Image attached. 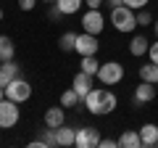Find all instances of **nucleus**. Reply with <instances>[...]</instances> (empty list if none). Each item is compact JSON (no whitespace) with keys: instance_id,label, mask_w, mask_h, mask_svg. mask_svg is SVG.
<instances>
[{"instance_id":"obj_28","label":"nucleus","mask_w":158,"mask_h":148,"mask_svg":"<svg viewBox=\"0 0 158 148\" xmlns=\"http://www.w3.org/2000/svg\"><path fill=\"white\" fill-rule=\"evenodd\" d=\"M118 146V140H113V137H100V148H113Z\"/></svg>"},{"instance_id":"obj_17","label":"nucleus","mask_w":158,"mask_h":148,"mask_svg":"<svg viewBox=\"0 0 158 148\" xmlns=\"http://www.w3.org/2000/svg\"><path fill=\"white\" fill-rule=\"evenodd\" d=\"M118 146H121V148H140V146H142L140 132H135V130L121 132V137H118Z\"/></svg>"},{"instance_id":"obj_5","label":"nucleus","mask_w":158,"mask_h":148,"mask_svg":"<svg viewBox=\"0 0 158 148\" xmlns=\"http://www.w3.org/2000/svg\"><path fill=\"white\" fill-rule=\"evenodd\" d=\"M19 124V103L11 101V98H3L0 101V127L8 130V127Z\"/></svg>"},{"instance_id":"obj_12","label":"nucleus","mask_w":158,"mask_h":148,"mask_svg":"<svg viewBox=\"0 0 158 148\" xmlns=\"http://www.w3.org/2000/svg\"><path fill=\"white\" fill-rule=\"evenodd\" d=\"M156 98V85L153 82H140V87L135 90V101L137 103H150Z\"/></svg>"},{"instance_id":"obj_21","label":"nucleus","mask_w":158,"mask_h":148,"mask_svg":"<svg viewBox=\"0 0 158 148\" xmlns=\"http://www.w3.org/2000/svg\"><path fill=\"white\" fill-rule=\"evenodd\" d=\"M58 48H61L63 53H71L74 48H77V34H74V32L61 34V40H58Z\"/></svg>"},{"instance_id":"obj_9","label":"nucleus","mask_w":158,"mask_h":148,"mask_svg":"<svg viewBox=\"0 0 158 148\" xmlns=\"http://www.w3.org/2000/svg\"><path fill=\"white\" fill-rule=\"evenodd\" d=\"M16 77H21V66L16 61H3L0 63V87H6L8 82H13Z\"/></svg>"},{"instance_id":"obj_22","label":"nucleus","mask_w":158,"mask_h":148,"mask_svg":"<svg viewBox=\"0 0 158 148\" xmlns=\"http://www.w3.org/2000/svg\"><path fill=\"white\" fill-rule=\"evenodd\" d=\"M79 66H82V72H87V74H92V77H95L98 69H100V63H98L95 56H82V63H79Z\"/></svg>"},{"instance_id":"obj_4","label":"nucleus","mask_w":158,"mask_h":148,"mask_svg":"<svg viewBox=\"0 0 158 148\" xmlns=\"http://www.w3.org/2000/svg\"><path fill=\"white\" fill-rule=\"evenodd\" d=\"M6 98H11V101H16V103L29 101V98H32V85H29L27 80H21V77H16L13 82L6 85Z\"/></svg>"},{"instance_id":"obj_25","label":"nucleus","mask_w":158,"mask_h":148,"mask_svg":"<svg viewBox=\"0 0 158 148\" xmlns=\"http://www.w3.org/2000/svg\"><path fill=\"white\" fill-rule=\"evenodd\" d=\"M124 6H129L132 11H140V8H145L148 6V0H121Z\"/></svg>"},{"instance_id":"obj_3","label":"nucleus","mask_w":158,"mask_h":148,"mask_svg":"<svg viewBox=\"0 0 158 148\" xmlns=\"http://www.w3.org/2000/svg\"><path fill=\"white\" fill-rule=\"evenodd\" d=\"M95 77H98V80H100L106 87L118 85V82L124 80V66H121L118 61H106V63H100V69H98Z\"/></svg>"},{"instance_id":"obj_8","label":"nucleus","mask_w":158,"mask_h":148,"mask_svg":"<svg viewBox=\"0 0 158 148\" xmlns=\"http://www.w3.org/2000/svg\"><path fill=\"white\" fill-rule=\"evenodd\" d=\"M74 146H79V148H95V146H100V132H98V127H82V130H77V140H74Z\"/></svg>"},{"instance_id":"obj_16","label":"nucleus","mask_w":158,"mask_h":148,"mask_svg":"<svg viewBox=\"0 0 158 148\" xmlns=\"http://www.w3.org/2000/svg\"><path fill=\"white\" fill-rule=\"evenodd\" d=\"M56 135H58V146H74V140H77V130H71L66 124L56 127Z\"/></svg>"},{"instance_id":"obj_19","label":"nucleus","mask_w":158,"mask_h":148,"mask_svg":"<svg viewBox=\"0 0 158 148\" xmlns=\"http://www.w3.org/2000/svg\"><path fill=\"white\" fill-rule=\"evenodd\" d=\"M140 80L142 82H153V85H158V63H142L140 66Z\"/></svg>"},{"instance_id":"obj_18","label":"nucleus","mask_w":158,"mask_h":148,"mask_svg":"<svg viewBox=\"0 0 158 148\" xmlns=\"http://www.w3.org/2000/svg\"><path fill=\"white\" fill-rule=\"evenodd\" d=\"M82 6H85V0H56V8L63 13V16H71V13H77Z\"/></svg>"},{"instance_id":"obj_14","label":"nucleus","mask_w":158,"mask_h":148,"mask_svg":"<svg viewBox=\"0 0 158 148\" xmlns=\"http://www.w3.org/2000/svg\"><path fill=\"white\" fill-rule=\"evenodd\" d=\"M13 56H16V45H13V40L6 37V34H0V63H3V61H13Z\"/></svg>"},{"instance_id":"obj_27","label":"nucleus","mask_w":158,"mask_h":148,"mask_svg":"<svg viewBox=\"0 0 158 148\" xmlns=\"http://www.w3.org/2000/svg\"><path fill=\"white\" fill-rule=\"evenodd\" d=\"M34 6H37V0H19V8L21 11H32Z\"/></svg>"},{"instance_id":"obj_10","label":"nucleus","mask_w":158,"mask_h":148,"mask_svg":"<svg viewBox=\"0 0 158 148\" xmlns=\"http://www.w3.org/2000/svg\"><path fill=\"white\" fill-rule=\"evenodd\" d=\"M66 124V111H63V106H53L45 111V127H61Z\"/></svg>"},{"instance_id":"obj_24","label":"nucleus","mask_w":158,"mask_h":148,"mask_svg":"<svg viewBox=\"0 0 158 148\" xmlns=\"http://www.w3.org/2000/svg\"><path fill=\"white\" fill-rule=\"evenodd\" d=\"M42 143H45V148H48V146H58V135H56V127H48V130L42 132Z\"/></svg>"},{"instance_id":"obj_26","label":"nucleus","mask_w":158,"mask_h":148,"mask_svg":"<svg viewBox=\"0 0 158 148\" xmlns=\"http://www.w3.org/2000/svg\"><path fill=\"white\" fill-rule=\"evenodd\" d=\"M148 56H150V61H153V63H158V40L153 42L150 48H148Z\"/></svg>"},{"instance_id":"obj_35","label":"nucleus","mask_w":158,"mask_h":148,"mask_svg":"<svg viewBox=\"0 0 158 148\" xmlns=\"http://www.w3.org/2000/svg\"><path fill=\"white\" fill-rule=\"evenodd\" d=\"M48 3H56V0H48Z\"/></svg>"},{"instance_id":"obj_7","label":"nucleus","mask_w":158,"mask_h":148,"mask_svg":"<svg viewBox=\"0 0 158 148\" xmlns=\"http://www.w3.org/2000/svg\"><path fill=\"white\" fill-rule=\"evenodd\" d=\"M98 48H100V42H98V34H90V32L77 34V48H74V50H77L79 56H95Z\"/></svg>"},{"instance_id":"obj_2","label":"nucleus","mask_w":158,"mask_h":148,"mask_svg":"<svg viewBox=\"0 0 158 148\" xmlns=\"http://www.w3.org/2000/svg\"><path fill=\"white\" fill-rule=\"evenodd\" d=\"M111 24L118 29V32H132L137 27V13L132 11L129 6H113L111 8Z\"/></svg>"},{"instance_id":"obj_11","label":"nucleus","mask_w":158,"mask_h":148,"mask_svg":"<svg viewBox=\"0 0 158 148\" xmlns=\"http://www.w3.org/2000/svg\"><path fill=\"white\" fill-rule=\"evenodd\" d=\"M71 87H74V90H77L82 98H87V93H90V87H92V74H87V72H79L77 77H74Z\"/></svg>"},{"instance_id":"obj_32","label":"nucleus","mask_w":158,"mask_h":148,"mask_svg":"<svg viewBox=\"0 0 158 148\" xmlns=\"http://www.w3.org/2000/svg\"><path fill=\"white\" fill-rule=\"evenodd\" d=\"M108 3H111V6H121V0H108Z\"/></svg>"},{"instance_id":"obj_31","label":"nucleus","mask_w":158,"mask_h":148,"mask_svg":"<svg viewBox=\"0 0 158 148\" xmlns=\"http://www.w3.org/2000/svg\"><path fill=\"white\" fill-rule=\"evenodd\" d=\"M3 98H6V87H0V101H3Z\"/></svg>"},{"instance_id":"obj_33","label":"nucleus","mask_w":158,"mask_h":148,"mask_svg":"<svg viewBox=\"0 0 158 148\" xmlns=\"http://www.w3.org/2000/svg\"><path fill=\"white\" fill-rule=\"evenodd\" d=\"M156 34H158V21H156Z\"/></svg>"},{"instance_id":"obj_29","label":"nucleus","mask_w":158,"mask_h":148,"mask_svg":"<svg viewBox=\"0 0 158 148\" xmlns=\"http://www.w3.org/2000/svg\"><path fill=\"white\" fill-rule=\"evenodd\" d=\"M85 6H87V8H100L103 0H85Z\"/></svg>"},{"instance_id":"obj_1","label":"nucleus","mask_w":158,"mask_h":148,"mask_svg":"<svg viewBox=\"0 0 158 148\" xmlns=\"http://www.w3.org/2000/svg\"><path fill=\"white\" fill-rule=\"evenodd\" d=\"M85 106H87L90 114L103 116V114H111L113 108L118 106V98L113 95L106 85H103V87H92V90L87 93V98H85Z\"/></svg>"},{"instance_id":"obj_20","label":"nucleus","mask_w":158,"mask_h":148,"mask_svg":"<svg viewBox=\"0 0 158 148\" xmlns=\"http://www.w3.org/2000/svg\"><path fill=\"white\" fill-rule=\"evenodd\" d=\"M79 101H85V98L79 95L74 87H71V90H66V93L61 95V106H63V108H74V106H79Z\"/></svg>"},{"instance_id":"obj_23","label":"nucleus","mask_w":158,"mask_h":148,"mask_svg":"<svg viewBox=\"0 0 158 148\" xmlns=\"http://www.w3.org/2000/svg\"><path fill=\"white\" fill-rule=\"evenodd\" d=\"M135 13H137V27H150L153 16H150V11H148V8H140V11H135Z\"/></svg>"},{"instance_id":"obj_30","label":"nucleus","mask_w":158,"mask_h":148,"mask_svg":"<svg viewBox=\"0 0 158 148\" xmlns=\"http://www.w3.org/2000/svg\"><path fill=\"white\" fill-rule=\"evenodd\" d=\"M29 146H32V148H45V143H42V137H40V140H32Z\"/></svg>"},{"instance_id":"obj_13","label":"nucleus","mask_w":158,"mask_h":148,"mask_svg":"<svg viewBox=\"0 0 158 148\" xmlns=\"http://www.w3.org/2000/svg\"><path fill=\"white\" fill-rule=\"evenodd\" d=\"M148 48H150V42H148L145 34H135V37H132V42H129V53H132V56H137V58L145 56Z\"/></svg>"},{"instance_id":"obj_34","label":"nucleus","mask_w":158,"mask_h":148,"mask_svg":"<svg viewBox=\"0 0 158 148\" xmlns=\"http://www.w3.org/2000/svg\"><path fill=\"white\" fill-rule=\"evenodd\" d=\"M0 21H3V11H0Z\"/></svg>"},{"instance_id":"obj_15","label":"nucleus","mask_w":158,"mask_h":148,"mask_svg":"<svg viewBox=\"0 0 158 148\" xmlns=\"http://www.w3.org/2000/svg\"><path fill=\"white\" fill-rule=\"evenodd\" d=\"M140 140H142V146H158V127L156 124H142L140 127Z\"/></svg>"},{"instance_id":"obj_6","label":"nucleus","mask_w":158,"mask_h":148,"mask_svg":"<svg viewBox=\"0 0 158 148\" xmlns=\"http://www.w3.org/2000/svg\"><path fill=\"white\" fill-rule=\"evenodd\" d=\"M103 27H106V19H103L100 8H87V13L82 16V32L90 34H100Z\"/></svg>"}]
</instances>
